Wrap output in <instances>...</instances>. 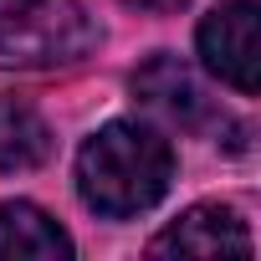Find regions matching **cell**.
Masks as SVG:
<instances>
[{
	"label": "cell",
	"instance_id": "2",
	"mask_svg": "<svg viewBox=\"0 0 261 261\" xmlns=\"http://www.w3.org/2000/svg\"><path fill=\"white\" fill-rule=\"evenodd\" d=\"M102 41L82 0H0V72H51Z\"/></svg>",
	"mask_w": 261,
	"mask_h": 261
},
{
	"label": "cell",
	"instance_id": "7",
	"mask_svg": "<svg viewBox=\"0 0 261 261\" xmlns=\"http://www.w3.org/2000/svg\"><path fill=\"white\" fill-rule=\"evenodd\" d=\"M51 154V128L31 102L0 97V174H21L46 164Z\"/></svg>",
	"mask_w": 261,
	"mask_h": 261
},
{
	"label": "cell",
	"instance_id": "1",
	"mask_svg": "<svg viewBox=\"0 0 261 261\" xmlns=\"http://www.w3.org/2000/svg\"><path fill=\"white\" fill-rule=\"evenodd\" d=\"M174 185V149L144 123H108L77 154V195L108 220L154 210Z\"/></svg>",
	"mask_w": 261,
	"mask_h": 261
},
{
	"label": "cell",
	"instance_id": "5",
	"mask_svg": "<svg viewBox=\"0 0 261 261\" xmlns=\"http://www.w3.org/2000/svg\"><path fill=\"white\" fill-rule=\"evenodd\" d=\"M72 236L31 200L0 205V261H67Z\"/></svg>",
	"mask_w": 261,
	"mask_h": 261
},
{
	"label": "cell",
	"instance_id": "3",
	"mask_svg": "<svg viewBox=\"0 0 261 261\" xmlns=\"http://www.w3.org/2000/svg\"><path fill=\"white\" fill-rule=\"evenodd\" d=\"M256 0H225L200 21V57L205 67L230 82L236 92H256L261 87V46H256Z\"/></svg>",
	"mask_w": 261,
	"mask_h": 261
},
{
	"label": "cell",
	"instance_id": "6",
	"mask_svg": "<svg viewBox=\"0 0 261 261\" xmlns=\"http://www.w3.org/2000/svg\"><path fill=\"white\" fill-rule=\"evenodd\" d=\"M134 97H144L154 113H164V118H174V123H185V128L205 118V92H200L195 72H190L179 57H169V51L149 57V62L134 72Z\"/></svg>",
	"mask_w": 261,
	"mask_h": 261
},
{
	"label": "cell",
	"instance_id": "4",
	"mask_svg": "<svg viewBox=\"0 0 261 261\" xmlns=\"http://www.w3.org/2000/svg\"><path fill=\"white\" fill-rule=\"evenodd\" d=\"M154 256H251V230L230 205H195L149 241Z\"/></svg>",
	"mask_w": 261,
	"mask_h": 261
},
{
	"label": "cell",
	"instance_id": "8",
	"mask_svg": "<svg viewBox=\"0 0 261 261\" xmlns=\"http://www.w3.org/2000/svg\"><path fill=\"white\" fill-rule=\"evenodd\" d=\"M123 6H139V11H179L185 0H123Z\"/></svg>",
	"mask_w": 261,
	"mask_h": 261
}]
</instances>
